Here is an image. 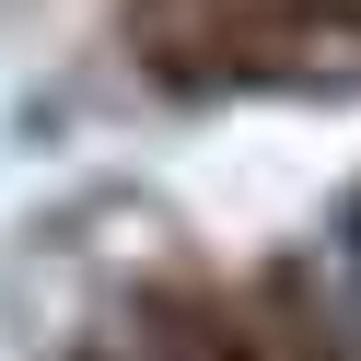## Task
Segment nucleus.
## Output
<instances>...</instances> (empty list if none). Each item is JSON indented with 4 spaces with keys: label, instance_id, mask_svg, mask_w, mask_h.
<instances>
[{
    "label": "nucleus",
    "instance_id": "obj_1",
    "mask_svg": "<svg viewBox=\"0 0 361 361\" xmlns=\"http://www.w3.org/2000/svg\"><path fill=\"white\" fill-rule=\"evenodd\" d=\"M338 291H350V326H361V221L338 233Z\"/></svg>",
    "mask_w": 361,
    "mask_h": 361
}]
</instances>
